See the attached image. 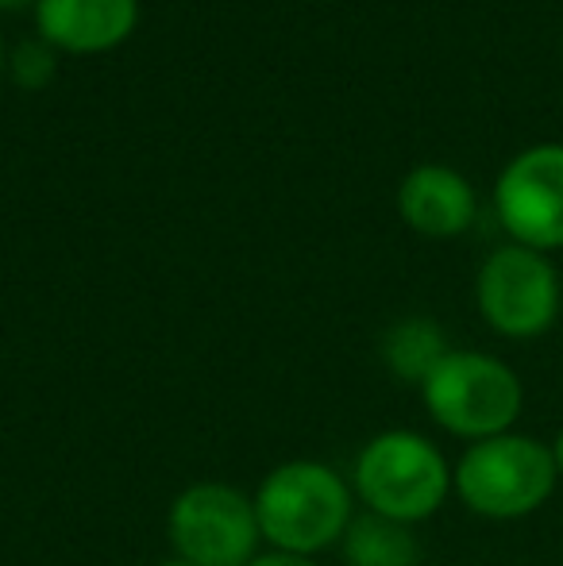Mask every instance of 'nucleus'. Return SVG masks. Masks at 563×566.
Listing matches in <instances>:
<instances>
[{"mask_svg":"<svg viewBox=\"0 0 563 566\" xmlns=\"http://www.w3.org/2000/svg\"><path fill=\"white\" fill-rule=\"evenodd\" d=\"M12 74L23 90H43L54 74V46L43 43V39H31V43H20L12 51Z\"/></svg>","mask_w":563,"mask_h":566,"instance_id":"nucleus-12","label":"nucleus"},{"mask_svg":"<svg viewBox=\"0 0 563 566\" xmlns=\"http://www.w3.org/2000/svg\"><path fill=\"white\" fill-rule=\"evenodd\" d=\"M0 74H4V39H0Z\"/></svg>","mask_w":563,"mask_h":566,"instance_id":"nucleus-17","label":"nucleus"},{"mask_svg":"<svg viewBox=\"0 0 563 566\" xmlns=\"http://www.w3.org/2000/svg\"><path fill=\"white\" fill-rule=\"evenodd\" d=\"M549 448H552V459H556V470H560V478H563V428L556 432V440H552Z\"/></svg>","mask_w":563,"mask_h":566,"instance_id":"nucleus-14","label":"nucleus"},{"mask_svg":"<svg viewBox=\"0 0 563 566\" xmlns=\"http://www.w3.org/2000/svg\"><path fill=\"white\" fill-rule=\"evenodd\" d=\"M479 313L498 336L505 339H536L556 324L560 316V274L549 254L533 247H498L479 270L475 282Z\"/></svg>","mask_w":563,"mask_h":566,"instance_id":"nucleus-6","label":"nucleus"},{"mask_svg":"<svg viewBox=\"0 0 563 566\" xmlns=\"http://www.w3.org/2000/svg\"><path fill=\"white\" fill-rule=\"evenodd\" d=\"M23 4H35V0H0V8H23Z\"/></svg>","mask_w":563,"mask_h":566,"instance_id":"nucleus-16","label":"nucleus"},{"mask_svg":"<svg viewBox=\"0 0 563 566\" xmlns=\"http://www.w3.org/2000/svg\"><path fill=\"white\" fill-rule=\"evenodd\" d=\"M502 228L533 251L563 247V147L544 143L518 155L494 186Z\"/></svg>","mask_w":563,"mask_h":566,"instance_id":"nucleus-7","label":"nucleus"},{"mask_svg":"<svg viewBox=\"0 0 563 566\" xmlns=\"http://www.w3.org/2000/svg\"><path fill=\"white\" fill-rule=\"evenodd\" d=\"M352 490L367 513L390 516L398 524H421L451 493V467L428 436L409 428H390L367 440L355 454Z\"/></svg>","mask_w":563,"mask_h":566,"instance_id":"nucleus-3","label":"nucleus"},{"mask_svg":"<svg viewBox=\"0 0 563 566\" xmlns=\"http://www.w3.org/2000/svg\"><path fill=\"white\" fill-rule=\"evenodd\" d=\"M355 490L316 459H290L274 467L256 490L259 532L274 552L313 555L344 544V532L352 528Z\"/></svg>","mask_w":563,"mask_h":566,"instance_id":"nucleus-1","label":"nucleus"},{"mask_svg":"<svg viewBox=\"0 0 563 566\" xmlns=\"http://www.w3.org/2000/svg\"><path fill=\"white\" fill-rule=\"evenodd\" d=\"M139 0H35L43 43L70 54H97L136 31Z\"/></svg>","mask_w":563,"mask_h":566,"instance_id":"nucleus-8","label":"nucleus"},{"mask_svg":"<svg viewBox=\"0 0 563 566\" xmlns=\"http://www.w3.org/2000/svg\"><path fill=\"white\" fill-rule=\"evenodd\" d=\"M560 470L552 448L525 432L471 443L451 467V493L487 521H521L549 505Z\"/></svg>","mask_w":563,"mask_h":566,"instance_id":"nucleus-2","label":"nucleus"},{"mask_svg":"<svg viewBox=\"0 0 563 566\" xmlns=\"http://www.w3.org/2000/svg\"><path fill=\"white\" fill-rule=\"evenodd\" d=\"M340 547L347 566H421V544L414 528L378 513L355 516Z\"/></svg>","mask_w":563,"mask_h":566,"instance_id":"nucleus-10","label":"nucleus"},{"mask_svg":"<svg viewBox=\"0 0 563 566\" xmlns=\"http://www.w3.org/2000/svg\"><path fill=\"white\" fill-rule=\"evenodd\" d=\"M398 212L428 239H451L471 228L475 189L451 166H417L398 189Z\"/></svg>","mask_w":563,"mask_h":566,"instance_id":"nucleus-9","label":"nucleus"},{"mask_svg":"<svg viewBox=\"0 0 563 566\" xmlns=\"http://www.w3.org/2000/svg\"><path fill=\"white\" fill-rule=\"evenodd\" d=\"M155 566H197V563H186V559H178V555H174V559H163V563H155Z\"/></svg>","mask_w":563,"mask_h":566,"instance_id":"nucleus-15","label":"nucleus"},{"mask_svg":"<svg viewBox=\"0 0 563 566\" xmlns=\"http://www.w3.org/2000/svg\"><path fill=\"white\" fill-rule=\"evenodd\" d=\"M421 397L428 417L467 443L513 432L525 405L518 370L487 350H448L425 378Z\"/></svg>","mask_w":563,"mask_h":566,"instance_id":"nucleus-4","label":"nucleus"},{"mask_svg":"<svg viewBox=\"0 0 563 566\" xmlns=\"http://www.w3.org/2000/svg\"><path fill=\"white\" fill-rule=\"evenodd\" d=\"M448 350L451 347L444 328L436 321H428V316L398 321L383 336V358L390 366V374L402 381H414V386H425V378L444 363Z\"/></svg>","mask_w":563,"mask_h":566,"instance_id":"nucleus-11","label":"nucleus"},{"mask_svg":"<svg viewBox=\"0 0 563 566\" xmlns=\"http://www.w3.org/2000/svg\"><path fill=\"white\" fill-rule=\"evenodd\" d=\"M174 555L197 566H248L259 552L256 497L228 482H197L166 513Z\"/></svg>","mask_w":563,"mask_h":566,"instance_id":"nucleus-5","label":"nucleus"},{"mask_svg":"<svg viewBox=\"0 0 563 566\" xmlns=\"http://www.w3.org/2000/svg\"><path fill=\"white\" fill-rule=\"evenodd\" d=\"M248 566H321L313 559H305V555H285V552H271V555H256Z\"/></svg>","mask_w":563,"mask_h":566,"instance_id":"nucleus-13","label":"nucleus"}]
</instances>
